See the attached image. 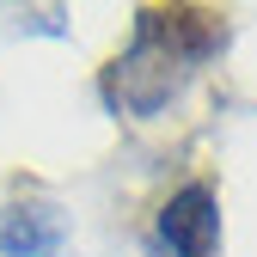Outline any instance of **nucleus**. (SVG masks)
<instances>
[{
	"instance_id": "obj_1",
	"label": "nucleus",
	"mask_w": 257,
	"mask_h": 257,
	"mask_svg": "<svg viewBox=\"0 0 257 257\" xmlns=\"http://www.w3.org/2000/svg\"><path fill=\"white\" fill-rule=\"evenodd\" d=\"M227 43H233V25L220 7H141L128 49L110 55L98 74V98L110 116L153 122L159 110L184 98V86L214 55H227Z\"/></svg>"
},
{
	"instance_id": "obj_2",
	"label": "nucleus",
	"mask_w": 257,
	"mask_h": 257,
	"mask_svg": "<svg viewBox=\"0 0 257 257\" xmlns=\"http://www.w3.org/2000/svg\"><path fill=\"white\" fill-rule=\"evenodd\" d=\"M153 251L159 257H220V190L208 178H190L159 202Z\"/></svg>"
},
{
	"instance_id": "obj_3",
	"label": "nucleus",
	"mask_w": 257,
	"mask_h": 257,
	"mask_svg": "<svg viewBox=\"0 0 257 257\" xmlns=\"http://www.w3.org/2000/svg\"><path fill=\"white\" fill-rule=\"evenodd\" d=\"M0 257H68V214L43 184H13L0 208Z\"/></svg>"
}]
</instances>
